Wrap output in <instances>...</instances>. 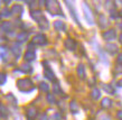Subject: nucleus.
Segmentation results:
<instances>
[{
  "label": "nucleus",
  "instance_id": "16",
  "mask_svg": "<svg viewBox=\"0 0 122 120\" xmlns=\"http://www.w3.org/2000/svg\"><path fill=\"white\" fill-rule=\"evenodd\" d=\"M11 12L15 14V15L20 16L22 14V7L20 5H15V6L12 7V9H11Z\"/></svg>",
  "mask_w": 122,
  "mask_h": 120
},
{
  "label": "nucleus",
  "instance_id": "5",
  "mask_svg": "<svg viewBox=\"0 0 122 120\" xmlns=\"http://www.w3.org/2000/svg\"><path fill=\"white\" fill-rule=\"evenodd\" d=\"M115 37H117V33H115L114 29H109V30H107L105 33H103V38L107 42L113 41Z\"/></svg>",
  "mask_w": 122,
  "mask_h": 120
},
{
  "label": "nucleus",
  "instance_id": "26",
  "mask_svg": "<svg viewBox=\"0 0 122 120\" xmlns=\"http://www.w3.org/2000/svg\"><path fill=\"white\" fill-rule=\"evenodd\" d=\"M11 14H12V12H11L9 9H7V8H4V9L1 10V17H9V16H11Z\"/></svg>",
  "mask_w": 122,
  "mask_h": 120
},
{
  "label": "nucleus",
  "instance_id": "9",
  "mask_svg": "<svg viewBox=\"0 0 122 120\" xmlns=\"http://www.w3.org/2000/svg\"><path fill=\"white\" fill-rule=\"evenodd\" d=\"M12 24L10 23V21H2L1 23V29H2V31H5V33H9V31H11L12 30Z\"/></svg>",
  "mask_w": 122,
  "mask_h": 120
},
{
  "label": "nucleus",
  "instance_id": "2",
  "mask_svg": "<svg viewBox=\"0 0 122 120\" xmlns=\"http://www.w3.org/2000/svg\"><path fill=\"white\" fill-rule=\"evenodd\" d=\"M17 86L21 91H25V92H29V91L34 90L35 88L33 85V82L30 81L29 79H20L17 81Z\"/></svg>",
  "mask_w": 122,
  "mask_h": 120
},
{
  "label": "nucleus",
  "instance_id": "6",
  "mask_svg": "<svg viewBox=\"0 0 122 120\" xmlns=\"http://www.w3.org/2000/svg\"><path fill=\"white\" fill-rule=\"evenodd\" d=\"M11 52L14 53V55L16 57H19L20 54H21V47L19 45V43H14L12 46H11Z\"/></svg>",
  "mask_w": 122,
  "mask_h": 120
},
{
  "label": "nucleus",
  "instance_id": "20",
  "mask_svg": "<svg viewBox=\"0 0 122 120\" xmlns=\"http://www.w3.org/2000/svg\"><path fill=\"white\" fill-rule=\"evenodd\" d=\"M70 110H71V112L77 113L78 112V104L75 101L70 102Z\"/></svg>",
  "mask_w": 122,
  "mask_h": 120
},
{
  "label": "nucleus",
  "instance_id": "36",
  "mask_svg": "<svg viewBox=\"0 0 122 120\" xmlns=\"http://www.w3.org/2000/svg\"><path fill=\"white\" fill-rule=\"evenodd\" d=\"M118 118L120 120H122V111H119L118 112Z\"/></svg>",
  "mask_w": 122,
  "mask_h": 120
},
{
  "label": "nucleus",
  "instance_id": "11",
  "mask_svg": "<svg viewBox=\"0 0 122 120\" xmlns=\"http://www.w3.org/2000/svg\"><path fill=\"white\" fill-rule=\"evenodd\" d=\"M119 47L114 44H107L105 45V51H107L109 53H111V54H115V53L118 52Z\"/></svg>",
  "mask_w": 122,
  "mask_h": 120
},
{
  "label": "nucleus",
  "instance_id": "31",
  "mask_svg": "<svg viewBox=\"0 0 122 120\" xmlns=\"http://www.w3.org/2000/svg\"><path fill=\"white\" fill-rule=\"evenodd\" d=\"M120 73H122V66H119L114 70V74H120Z\"/></svg>",
  "mask_w": 122,
  "mask_h": 120
},
{
  "label": "nucleus",
  "instance_id": "21",
  "mask_svg": "<svg viewBox=\"0 0 122 120\" xmlns=\"http://www.w3.org/2000/svg\"><path fill=\"white\" fill-rule=\"evenodd\" d=\"M28 38V34L27 33H25V31H22V33H20V34L17 36V41H18V43H22V42H25Z\"/></svg>",
  "mask_w": 122,
  "mask_h": 120
},
{
  "label": "nucleus",
  "instance_id": "19",
  "mask_svg": "<svg viewBox=\"0 0 122 120\" xmlns=\"http://www.w3.org/2000/svg\"><path fill=\"white\" fill-rule=\"evenodd\" d=\"M35 57H36V55H35V52H34V51H28V52L25 54V60L28 61V62L34 61Z\"/></svg>",
  "mask_w": 122,
  "mask_h": 120
},
{
  "label": "nucleus",
  "instance_id": "35",
  "mask_svg": "<svg viewBox=\"0 0 122 120\" xmlns=\"http://www.w3.org/2000/svg\"><path fill=\"white\" fill-rule=\"evenodd\" d=\"M101 120H111V119H110V117H107V116H103L102 118H101Z\"/></svg>",
  "mask_w": 122,
  "mask_h": 120
},
{
  "label": "nucleus",
  "instance_id": "14",
  "mask_svg": "<svg viewBox=\"0 0 122 120\" xmlns=\"http://www.w3.org/2000/svg\"><path fill=\"white\" fill-rule=\"evenodd\" d=\"M37 116V110L33 107H30V108L27 109V117L29 118V119H33L35 117Z\"/></svg>",
  "mask_w": 122,
  "mask_h": 120
},
{
  "label": "nucleus",
  "instance_id": "39",
  "mask_svg": "<svg viewBox=\"0 0 122 120\" xmlns=\"http://www.w3.org/2000/svg\"><path fill=\"white\" fill-rule=\"evenodd\" d=\"M28 120H33V119H28Z\"/></svg>",
  "mask_w": 122,
  "mask_h": 120
},
{
  "label": "nucleus",
  "instance_id": "10",
  "mask_svg": "<svg viewBox=\"0 0 122 120\" xmlns=\"http://www.w3.org/2000/svg\"><path fill=\"white\" fill-rule=\"evenodd\" d=\"M38 25H39V27H41V29H47L48 27H49V23H48V20L45 17H41L38 20Z\"/></svg>",
  "mask_w": 122,
  "mask_h": 120
},
{
  "label": "nucleus",
  "instance_id": "3",
  "mask_svg": "<svg viewBox=\"0 0 122 120\" xmlns=\"http://www.w3.org/2000/svg\"><path fill=\"white\" fill-rule=\"evenodd\" d=\"M83 10H84L85 18L87 20V23H89L90 25H93V24H94V17H93L92 11H91V8L86 4H83Z\"/></svg>",
  "mask_w": 122,
  "mask_h": 120
},
{
  "label": "nucleus",
  "instance_id": "29",
  "mask_svg": "<svg viewBox=\"0 0 122 120\" xmlns=\"http://www.w3.org/2000/svg\"><path fill=\"white\" fill-rule=\"evenodd\" d=\"M7 54L8 53L6 52V47H5V46H1V58L5 60V57L7 56Z\"/></svg>",
  "mask_w": 122,
  "mask_h": 120
},
{
  "label": "nucleus",
  "instance_id": "33",
  "mask_svg": "<svg viewBox=\"0 0 122 120\" xmlns=\"http://www.w3.org/2000/svg\"><path fill=\"white\" fill-rule=\"evenodd\" d=\"M117 62H118L119 64H122V53H121V54H119V55H118V58H117Z\"/></svg>",
  "mask_w": 122,
  "mask_h": 120
},
{
  "label": "nucleus",
  "instance_id": "8",
  "mask_svg": "<svg viewBox=\"0 0 122 120\" xmlns=\"http://www.w3.org/2000/svg\"><path fill=\"white\" fill-rule=\"evenodd\" d=\"M66 5H67V7H68V9H70L72 17H73V18H74V20L76 21V24H77V25H81V24H80V20H78V18L76 17V14H75V9H74V7H73V4H72V2H68V1H66Z\"/></svg>",
  "mask_w": 122,
  "mask_h": 120
},
{
  "label": "nucleus",
  "instance_id": "34",
  "mask_svg": "<svg viewBox=\"0 0 122 120\" xmlns=\"http://www.w3.org/2000/svg\"><path fill=\"white\" fill-rule=\"evenodd\" d=\"M39 120H49V119H48V117L46 116V115H41V118H39Z\"/></svg>",
  "mask_w": 122,
  "mask_h": 120
},
{
  "label": "nucleus",
  "instance_id": "30",
  "mask_svg": "<svg viewBox=\"0 0 122 120\" xmlns=\"http://www.w3.org/2000/svg\"><path fill=\"white\" fill-rule=\"evenodd\" d=\"M6 80H7V75L5 74V73H2L1 74V85H4L5 83H6Z\"/></svg>",
  "mask_w": 122,
  "mask_h": 120
},
{
  "label": "nucleus",
  "instance_id": "24",
  "mask_svg": "<svg viewBox=\"0 0 122 120\" xmlns=\"http://www.w3.org/2000/svg\"><path fill=\"white\" fill-rule=\"evenodd\" d=\"M91 94H92V98L94 100H97V99H100V97H101V93H100V90H99V89H94Z\"/></svg>",
  "mask_w": 122,
  "mask_h": 120
},
{
  "label": "nucleus",
  "instance_id": "17",
  "mask_svg": "<svg viewBox=\"0 0 122 120\" xmlns=\"http://www.w3.org/2000/svg\"><path fill=\"white\" fill-rule=\"evenodd\" d=\"M101 105H102V108H110L112 105V101H111V99H109V98H104L103 100H102V102H101Z\"/></svg>",
  "mask_w": 122,
  "mask_h": 120
},
{
  "label": "nucleus",
  "instance_id": "22",
  "mask_svg": "<svg viewBox=\"0 0 122 120\" xmlns=\"http://www.w3.org/2000/svg\"><path fill=\"white\" fill-rule=\"evenodd\" d=\"M54 27H55L57 30H64L65 29V25H64L63 21H61V20H56L55 23H54Z\"/></svg>",
  "mask_w": 122,
  "mask_h": 120
},
{
  "label": "nucleus",
  "instance_id": "38",
  "mask_svg": "<svg viewBox=\"0 0 122 120\" xmlns=\"http://www.w3.org/2000/svg\"><path fill=\"white\" fill-rule=\"evenodd\" d=\"M119 39H120V42H121V43H122V33H121V35L119 36Z\"/></svg>",
  "mask_w": 122,
  "mask_h": 120
},
{
  "label": "nucleus",
  "instance_id": "23",
  "mask_svg": "<svg viewBox=\"0 0 122 120\" xmlns=\"http://www.w3.org/2000/svg\"><path fill=\"white\" fill-rule=\"evenodd\" d=\"M20 71L21 72H25V73H30V72L33 71V68L30 66L29 64H22L21 65V68H20Z\"/></svg>",
  "mask_w": 122,
  "mask_h": 120
},
{
  "label": "nucleus",
  "instance_id": "32",
  "mask_svg": "<svg viewBox=\"0 0 122 120\" xmlns=\"http://www.w3.org/2000/svg\"><path fill=\"white\" fill-rule=\"evenodd\" d=\"M1 116L5 117L6 116V109H5V105L1 104Z\"/></svg>",
  "mask_w": 122,
  "mask_h": 120
},
{
  "label": "nucleus",
  "instance_id": "37",
  "mask_svg": "<svg viewBox=\"0 0 122 120\" xmlns=\"http://www.w3.org/2000/svg\"><path fill=\"white\" fill-rule=\"evenodd\" d=\"M118 85L119 86H122V79L120 80V81H118Z\"/></svg>",
  "mask_w": 122,
  "mask_h": 120
},
{
  "label": "nucleus",
  "instance_id": "28",
  "mask_svg": "<svg viewBox=\"0 0 122 120\" xmlns=\"http://www.w3.org/2000/svg\"><path fill=\"white\" fill-rule=\"evenodd\" d=\"M47 101L49 102V103H55V97H54V94H47Z\"/></svg>",
  "mask_w": 122,
  "mask_h": 120
},
{
  "label": "nucleus",
  "instance_id": "4",
  "mask_svg": "<svg viewBox=\"0 0 122 120\" xmlns=\"http://www.w3.org/2000/svg\"><path fill=\"white\" fill-rule=\"evenodd\" d=\"M33 44H36V45H45V44H47V38H46L45 35L38 34L33 38Z\"/></svg>",
  "mask_w": 122,
  "mask_h": 120
},
{
  "label": "nucleus",
  "instance_id": "15",
  "mask_svg": "<svg viewBox=\"0 0 122 120\" xmlns=\"http://www.w3.org/2000/svg\"><path fill=\"white\" fill-rule=\"evenodd\" d=\"M77 74L80 76V79H85V68L83 64H80L77 66Z\"/></svg>",
  "mask_w": 122,
  "mask_h": 120
},
{
  "label": "nucleus",
  "instance_id": "27",
  "mask_svg": "<svg viewBox=\"0 0 122 120\" xmlns=\"http://www.w3.org/2000/svg\"><path fill=\"white\" fill-rule=\"evenodd\" d=\"M102 88H103V90L105 91V92H107V93H113V92H114L113 89H112L109 84H102Z\"/></svg>",
  "mask_w": 122,
  "mask_h": 120
},
{
  "label": "nucleus",
  "instance_id": "13",
  "mask_svg": "<svg viewBox=\"0 0 122 120\" xmlns=\"http://www.w3.org/2000/svg\"><path fill=\"white\" fill-rule=\"evenodd\" d=\"M99 25H100V27L101 28H105V27L109 25L107 24V20L105 19V16L104 15H99Z\"/></svg>",
  "mask_w": 122,
  "mask_h": 120
},
{
  "label": "nucleus",
  "instance_id": "1",
  "mask_svg": "<svg viewBox=\"0 0 122 120\" xmlns=\"http://www.w3.org/2000/svg\"><path fill=\"white\" fill-rule=\"evenodd\" d=\"M46 4V8L47 10L52 15H62L63 16V12H62V9L59 7V5L57 1H45Z\"/></svg>",
  "mask_w": 122,
  "mask_h": 120
},
{
  "label": "nucleus",
  "instance_id": "18",
  "mask_svg": "<svg viewBox=\"0 0 122 120\" xmlns=\"http://www.w3.org/2000/svg\"><path fill=\"white\" fill-rule=\"evenodd\" d=\"M31 17L34 18V20H36L38 23V20H39L41 17H44V16H43L41 11H39V10H34V11H31Z\"/></svg>",
  "mask_w": 122,
  "mask_h": 120
},
{
  "label": "nucleus",
  "instance_id": "25",
  "mask_svg": "<svg viewBox=\"0 0 122 120\" xmlns=\"http://www.w3.org/2000/svg\"><path fill=\"white\" fill-rule=\"evenodd\" d=\"M39 89H41L43 92H47L48 90H49V85H48L47 83L45 82H41V84H39Z\"/></svg>",
  "mask_w": 122,
  "mask_h": 120
},
{
  "label": "nucleus",
  "instance_id": "12",
  "mask_svg": "<svg viewBox=\"0 0 122 120\" xmlns=\"http://www.w3.org/2000/svg\"><path fill=\"white\" fill-rule=\"evenodd\" d=\"M44 75L47 78L48 80H51V81H55V75H54V73L52 72V70H51V68H48V66H47V68H45Z\"/></svg>",
  "mask_w": 122,
  "mask_h": 120
},
{
  "label": "nucleus",
  "instance_id": "7",
  "mask_svg": "<svg viewBox=\"0 0 122 120\" xmlns=\"http://www.w3.org/2000/svg\"><path fill=\"white\" fill-rule=\"evenodd\" d=\"M65 47H66L68 51H75V48H76V43H75L74 39L67 38L66 41H65Z\"/></svg>",
  "mask_w": 122,
  "mask_h": 120
}]
</instances>
